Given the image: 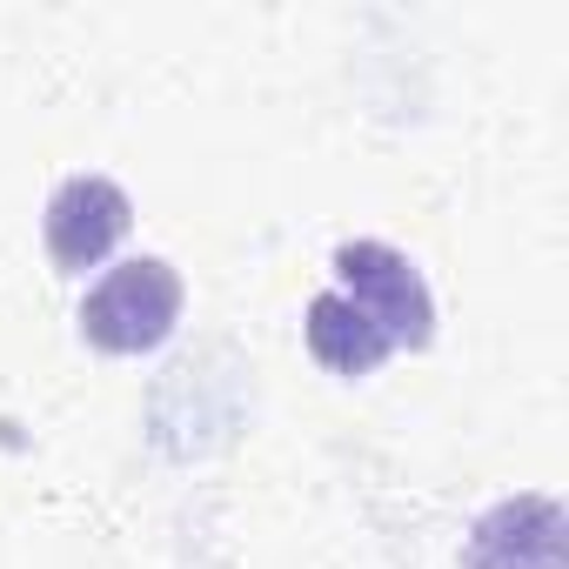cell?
Masks as SVG:
<instances>
[{"label":"cell","mask_w":569,"mask_h":569,"mask_svg":"<svg viewBox=\"0 0 569 569\" xmlns=\"http://www.w3.org/2000/svg\"><path fill=\"white\" fill-rule=\"evenodd\" d=\"M134 201L121 194V181L108 174H68L48 201V254L61 274H88L114 254V241L128 234Z\"/></svg>","instance_id":"3957f363"},{"label":"cell","mask_w":569,"mask_h":569,"mask_svg":"<svg viewBox=\"0 0 569 569\" xmlns=\"http://www.w3.org/2000/svg\"><path fill=\"white\" fill-rule=\"evenodd\" d=\"M181 322V274L161 254H134L121 268H108L88 302H81V336L108 356H141L161 349Z\"/></svg>","instance_id":"6da1fadb"},{"label":"cell","mask_w":569,"mask_h":569,"mask_svg":"<svg viewBox=\"0 0 569 569\" xmlns=\"http://www.w3.org/2000/svg\"><path fill=\"white\" fill-rule=\"evenodd\" d=\"M469 569H562V509L549 496L496 502L469 536Z\"/></svg>","instance_id":"277c9868"},{"label":"cell","mask_w":569,"mask_h":569,"mask_svg":"<svg viewBox=\"0 0 569 569\" xmlns=\"http://www.w3.org/2000/svg\"><path fill=\"white\" fill-rule=\"evenodd\" d=\"M336 274H342L336 296H349L389 336V349H422L436 336V302L422 289V274L389 241H342L336 248Z\"/></svg>","instance_id":"7a4b0ae2"},{"label":"cell","mask_w":569,"mask_h":569,"mask_svg":"<svg viewBox=\"0 0 569 569\" xmlns=\"http://www.w3.org/2000/svg\"><path fill=\"white\" fill-rule=\"evenodd\" d=\"M302 329H309V356H316L329 376H349V382H356V376H376V362L389 356V336H382L349 296H336V289L309 302V322H302Z\"/></svg>","instance_id":"5b68a950"}]
</instances>
